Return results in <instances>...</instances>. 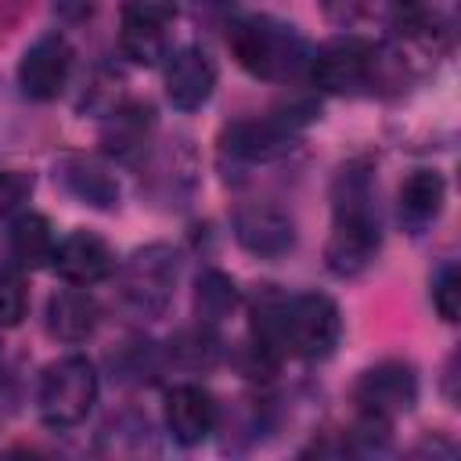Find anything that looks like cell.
Returning a JSON list of instances; mask_svg holds the SVG:
<instances>
[{"instance_id":"13","label":"cell","mask_w":461,"mask_h":461,"mask_svg":"<svg viewBox=\"0 0 461 461\" xmlns=\"http://www.w3.org/2000/svg\"><path fill=\"white\" fill-rule=\"evenodd\" d=\"M162 414H166L169 436H173L180 447H198L202 439L212 436V429H216V421H220V407H216L212 393L202 389V385H194V382L173 385V389L166 393Z\"/></svg>"},{"instance_id":"27","label":"cell","mask_w":461,"mask_h":461,"mask_svg":"<svg viewBox=\"0 0 461 461\" xmlns=\"http://www.w3.org/2000/svg\"><path fill=\"white\" fill-rule=\"evenodd\" d=\"M230 7H234V0H194L198 18H205V22H220V18H227Z\"/></svg>"},{"instance_id":"7","label":"cell","mask_w":461,"mask_h":461,"mask_svg":"<svg viewBox=\"0 0 461 461\" xmlns=\"http://www.w3.org/2000/svg\"><path fill=\"white\" fill-rule=\"evenodd\" d=\"M378 47L357 32H342L310 54V79L328 94H353L371 83Z\"/></svg>"},{"instance_id":"28","label":"cell","mask_w":461,"mask_h":461,"mask_svg":"<svg viewBox=\"0 0 461 461\" xmlns=\"http://www.w3.org/2000/svg\"><path fill=\"white\" fill-rule=\"evenodd\" d=\"M396 4H407V7H411V4H418V0H396Z\"/></svg>"},{"instance_id":"14","label":"cell","mask_w":461,"mask_h":461,"mask_svg":"<svg viewBox=\"0 0 461 461\" xmlns=\"http://www.w3.org/2000/svg\"><path fill=\"white\" fill-rule=\"evenodd\" d=\"M54 184L68 198H76V202H83L90 209H101V212L119 209V198H122L115 173L104 162L86 158V155H65V158H58L54 162Z\"/></svg>"},{"instance_id":"1","label":"cell","mask_w":461,"mask_h":461,"mask_svg":"<svg viewBox=\"0 0 461 461\" xmlns=\"http://www.w3.org/2000/svg\"><path fill=\"white\" fill-rule=\"evenodd\" d=\"M252 335L274 353L299 360H324L342 339V313L324 292H277L263 285L252 299Z\"/></svg>"},{"instance_id":"5","label":"cell","mask_w":461,"mask_h":461,"mask_svg":"<svg viewBox=\"0 0 461 461\" xmlns=\"http://www.w3.org/2000/svg\"><path fill=\"white\" fill-rule=\"evenodd\" d=\"M97 367L72 353V357H58L43 367L40 375V385H36V411H40V421L47 429H76L79 421H86V414L94 411L97 403Z\"/></svg>"},{"instance_id":"24","label":"cell","mask_w":461,"mask_h":461,"mask_svg":"<svg viewBox=\"0 0 461 461\" xmlns=\"http://www.w3.org/2000/svg\"><path fill=\"white\" fill-rule=\"evenodd\" d=\"M32 184H36L32 173H25V169H0V220L14 216L29 202Z\"/></svg>"},{"instance_id":"15","label":"cell","mask_w":461,"mask_h":461,"mask_svg":"<svg viewBox=\"0 0 461 461\" xmlns=\"http://www.w3.org/2000/svg\"><path fill=\"white\" fill-rule=\"evenodd\" d=\"M216 90V65L202 47H180L166 61V97L180 112L202 108Z\"/></svg>"},{"instance_id":"4","label":"cell","mask_w":461,"mask_h":461,"mask_svg":"<svg viewBox=\"0 0 461 461\" xmlns=\"http://www.w3.org/2000/svg\"><path fill=\"white\" fill-rule=\"evenodd\" d=\"M317 119V108L310 101L281 104L259 119H238L223 130L220 137V155L230 158L234 166H252V162H270L292 151L299 130Z\"/></svg>"},{"instance_id":"3","label":"cell","mask_w":461,"mask_h":461,"mask_svg":"<svg viewBox=\"0 0 461 461\" xmlns=\"http://www.w3.org/2000/svg\"><path fill=\"white\" fill-rule=\"evenodd\" d=\"M227 47L234 61L267 83H292L310 68V43L306 36L270 14H249L234 18L227 25Z\"/></svg>"},{"instance_id":"19","label":"cell","mask_w":461,"mask_h":461,"mask_svg":"<svg viewBox=\"0 0 461 461\" xmlns=\"http://www.w3.org/2000/svg\"><path fill=\"white\" fill-rule=\"evenodd\" d=\"M4 249H7V263L14 270H36V267H43L50 259V252H54L50 220L43 212H22V216H14L11 227H7Z\"/></svg>"},{"instance_id":"11","label":"cell","mask_w":461,"mask_h":461,"mask_svg":"<svg viewBox=\"0 0 461 461\" xmlns=\"http://www.w3.org/2000/svg\"><path fill=\"white\" fill-rule=\"evenodd\" d=\"M234 238L259 259H281L295 249V220L270 202H252L234 212Z\"/></svg>"},{"instance_id":"16","label":"cell","mask_w":461,"mask_h":461,"mask_svg":"<svg viewBox=\"0 0 461 461\" xmlns=\"http://www.w3.org/2000/svg\"><path fill=\"white\" fill-rule=\"evenodd\" d=\"M43 324H47V335L58 339V342H86L97 324H101V306L90 292H83L79 285L72 288H61L47 299V313H43Z\"/></svg>"},{"instance_id":"20","label":"cell","mask_w":461,"mask_h":461,"mask_svg":"<svg viewBox=\"0 0 461 461\" xmlns=\"http://www.w3.org/2000/svg\"><path fill=\"white\" fill-rule=\"evenodd\" d=\"M238 303H241V292H238L230 274H223L216 267L198 274V281H194V317H198V324L216 328L220 321H227L238 310Z\"/></svg>"},{"instance_id":"23","label":"cell","mask_w":461,"mask_h":461,"mask_svg":"<svg viewBox=\"0 0 461 461\" xmlns=\"http://www.w3.org/2000/svg\"><path fill=\"white\" fill-rule=\"evenodd\" d=\"M432 306L436 313L454 324L457 321V306H461V277H457V263H443L432 274Z\"/></svg>"},{"instance_id":"26","label":"cell","mask_w":461,"mask_h":461,"mask_svg":"<svg viewBox=\"0 0 461 461\" xmlns=\"http://www.w3.org/2000/svg\"><path fill=\"white\" fill-rule=\"evenodd\" d=\"M324 11H328L331 22L349 25V22H357L367 11V0H324Z\"/></svg>"},{"instance_id":"9","label":"cell","mask_w":461,"mask_h":461,"mask_svg":"<svg viewBox=\"0 0 461 461\" xmlns=\"http://www.w3.org/2000/svg\"><path fill=\"white\" fill-rule=\"evenodd\" d=\"M176 18V0H122L119 50L133 65H158L166 58V29Z\"/></svg>"},{"instance_id":"10","label":"cell","mask_w":461,"mask_h":461,"mask_svg":"<svg viewBox=\"0 0 461 461\" xmlns=\"http://www.w3.org/2000/svg\"><path fill=\"white\" fill-rule=\"evenodd\" d=\"M72 72V47L61 32H43L32 40L18 61V86L29 101H54Z\"/></svg>"},{"instance_id":"12","label":"cell","mask_w":461,"mask_h":461,"mask_svg":"<svg viewBox=\"0 0 461 461\" xmlns=\"http://www.w3.org/2000/svg\"><path fill=\"white\" fill-rule=\"evenodd\" d=\"M50 267L58 270V277H65L68 285H97L104 277L115 274V252L112 245L94 234V230H72L68 238H61L50 252Z\"/></svg>"},{"instance_id":"25","label":"cell","mask_w":461,"mask_h":461,"mask_svg":"<svg viewBox=\"0 0 461 461\" xmlns=\"http://www.w3.org/2000/svg\"><path fill=\"white\" fill-rule=\"evenodd\" d=\"M25 288H22V277L11 270H0V328H14L22 317H25Z\"/></svg>"},{"instance_id":"2","label":"cell","mask_w":461,"mask_h":461,"mask_svg":"<svg viewBox=\"0 0 461 461\" xmlns=\"http://www.w3.org/2000/svg\"><path fill=\"white\" fill-rule=\"evenodd\" d=\"M331 202L335 223L324 241V267L335 277H357L375 263L382 249V230L371 212V173L364 162H349L339 169L331 184Z\"/></svg>"},{"instance_id":"21","label":"cell","mask_w":461,"mask_h":461,"mask_svg":"<svg viewBox=\"0 0 461 461\" xmlns=\"http://www.w3.org/2000/svg\"><path fill=\"white\" fill-rule=\"evenodd\" d=\"M166 357L180 371H212L220 364V339L209 324H194V328H184L169 339Z\"/></svg>"},{"instance_id":"8","label":"cell","mask_w":461,"mask_h":461,"mask_svg":"<svg viewBox=\"0 0 461 461\" xmlns=\"http://www.w3.org/2000/svg\"><path fill=\"white\" fill-rule=\"evenodd\" d=\"M353 403H357V414L382 418V421L407 414L418 403L414 367L407 360H382V364L360 371V378L353 382Z\"/></svg>"},{"instance_id":"6","label":"cell","mask_w":461,"mask_h":461,"mask_svg":"<svg viewBox=\"0 0 461 461\" xmlns=\"http://www.w3.org/2000/svg\"><path fill=\"white\" fill-rule=\"evenodd\" d=\"M176 277H180V256H176V249L173 245H162V241L144 245L119 270V299H122V306L133 317L155 321L173 303Z\"/></svg>"},{"instance_id":"22","label":"cell","mask_w":461,"mask_h":461,"mask_svg":"<svg viewBox=\"0 0 461 461\" xmlns=\"http://www.w3.org/2000/svg\"><path fill=\"white\" fill-rule=\"evenodd\" d=\"M86 112H97V115H108V112H115L119 104H122V76H115V72H94V79L86 83V90H83V101H79Z\"/></svg>"},{"instance_id":"18","label":"cell","mask_w":461,"mask_h":461,"mask_svg":"<svg viewBox=\"0 0 461 461\" xmlns=\"http://www.w3.org/2000/svg\"><path fill=\"white\" fill-rule=\"evenodd\" d=\"M443 202H447L443 173H436V169H411L403 176V184H400V194H396L400 223L411 234H421L429 223H436V216L443 212Z\"/></svg>"},{"instance_id":"17","label":"cell","mask_w":461,"mask_h":461,"mask_svg":"<svg viewBox=\"0 0 461 461\" xmlns=\"http://www.w3.org/2000/svg\"><path fill=\"white\" fill-rule=\"evenodd\" d=\"M151 130H155V112H151V104L122 101L115 112L104 115L101 144H104L108 155H115V158H122V162H137V158L148 151Z\"/></svg>"}]
</instances>
